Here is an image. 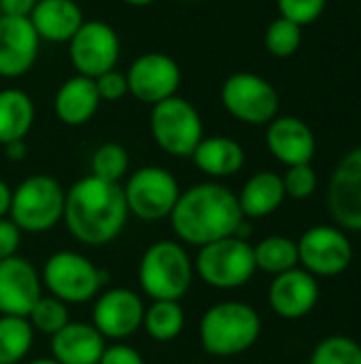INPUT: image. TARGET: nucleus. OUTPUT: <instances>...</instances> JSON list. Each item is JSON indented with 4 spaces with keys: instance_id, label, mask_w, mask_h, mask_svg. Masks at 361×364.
Instances as JSON below:
<instances>
[{
    "instance_id": "1",
    "label": "nucleus",
    "mask_w": 361,
    "mask_h": 364,
    "mask_svg": "<svg viewBox=\"0 0 361 364\" xmlns=\"http://www.w3.org/2000/svg\"><path fill=\"white\" fill-rule=\"evenodd\" d=\"M128 215L123 188L119 183L87 175L66 190L62 220L66 230L83 245L100 247L115 241Z\"/></svg>"
},
{
    "instance_id": "2",
    "label": "nucleus",
    "mask_w": 361,
    "mask_h": 364,
    "mask_svg": "<svg viewBox=\"0 0 361 364\" xmlns=\"http://www.w3.org/2000/svg\"><path fill=\"white\" fill-rule=\"evenodd\" d=\"M243 220L238 196L217 181L196 183L181 192L170 213V224L179 241L196 247L232 237Z\"/></svg>"
},
{
    "instance_id": "3",
    "label": "nucleus",
    "mask_w": 361,
    "mask_h": 364,
    "mask_svg": "<svg viewBox=\"0 0 361 364\" xmlns=\"http://www.w3.org/2000/svg\"><path fill=\"white\" fill-rule=\"evenodd\" d=\"M262 333L260 314L243 301H221L209 307L200 320L198 337L206 354L230 358L251 350Z\"/></svg>"
},
{
    "instance_id": "4",
    "label": "nucleus",
    "mask_w": 361,
    "mask_h": 364,
    "mask_svg": "<svg viewBox=\"0 0 361 364\" xmlns=\"http://www.w3.org/2000/svg\"><path fill=\"white\" fill-rule=\"evenodd\" d=\"M194 262L179 241H155L138 264V284L153 301H181L194 284Z\"/></svg>"
},
{
    "instance_id": "5",
    "label": "nucleus",
    "mask_w": 361,
    "mask_h": 364,
    "mask_svg": "<svg viewBox=\"0 0 361 364\" xmlns=\"http://www.w3.org/2000/svg\"><path fill=\"white\" fill-rule=\"evenodd\" d=\"M66 190L51 175L26 177L11 196L9 218L21 232H49L64 218Z\"/></svg>"
},
{
    "instance_id": "6",
    "label": "nucleus",
    "mask_w": 361,
    "mask_h": 364,
    "mask_svg": "<svg viewBox=\"0 0 361 364\" xmlns=\"http://www.w3.org/2000/svg\"><path fill=\"white\" fill-rule=\"evenodd\" d=\"M40 282L51 296L66 305H83L98 296L109 282L106 273L98 269L87 256L70 250L51 254L40 271Z\"/></svg>"
},
{
    "instance_id": "7",
    "label": "nucleus",
    "mask_w": 361,
    "mask_h": 364,
    "mask_svg": "<svg viewBox=\"0 0 361 364\" xmlns=\"http://www.w3.org/2000/svg\"><path fill=\"white\" fill-rule=\"evenodd\" d=\"M149 132L164 154L172 158H191L194 149L204 139V124L198 109L177 94L151 107Z\"/></svg>"
},
{
    "instance_id": "8",
    "label": "nucleus",
    "mask_w": 361,
    "mask_h": 364,
    "mask_svg": "<svg viewBox=\"0 0 361 364\" xmlns=\"http://www.w3.org/2000/svg\"><path fill=\"white\" fill-rule=\"evenodd\" d=\"M196 275L211 288L236 290L251 282L255 275L253 245L238 237H226L202 245L194 260Z\"/></svg>"
},
{
    "instance_id": "9",
    "label": "nucleus",
    "mask_w": 361,
    "mask_h": 364,
    "mask_svg": "<svg viewBox=\"0 0 361 364\" xmlns=\"http://www.w3.org/2000/svg\"><path fill=\"white\" fill-rule=\"evenodd\" d=\"M221 105L238 122L249 126L270 124L279 115V92L257 73H234L221 85Z\"/></svg>"
},
{
    "instance_id": "10",
    "label": "nucleus",
    "mask_w": 361,
    "mask_h": 364,
    "mask_svg": "<svg viewBox=\"0 0 361 364\" xmlns=\"http://www.w3.org/2000/svg\"><path fill=\"white\" fill-rule=\"evenodd\" d=\"M121 188L128 213L145 222L170 218L181 196L177 177L164 166H143L134 171Z\"/></svg>"
},
{
    "instance_id": "11",
    "label": "nucleus",
    "mask_w": 361,
    "mask_h": 364,
    "mask_svg": "<svg viewBox=\"0 0 361 364\" xmlns=\"http://www.w3.org/2000/svg\"><path fill=\"white\" fill-rule=\"evenodd\" d=\"M68 58L77 75L98 79L117 68L121 41L117 30L102 19H87L68 41Z\"/></svg>"
},
{
    "instance_id": "12",
    "label": "nucleus",
    "mask_w": 361,
    "mask_h": 364,
    "mask_svg": "<svg viewBox=\"0 0 361 364\" xmlns=\"http://www.w3.org/2000/svg\"><path fill=\"white\" fill-rule=\"evenodd\" d=\"M298 243V262L315 277H336L353 262V245L338 226H313Z\"/></svg>"
},
{
    "instance_id": "13",
    "label": "nucleus",
    "mask_w": 361,
    "mask_h": 364,
    "mask_svg": "<svg viewBox=\"0 0 361 364\" xmlns=\"http://www.w3.org/2000/svg\"><path fill=\"white\" fill-rule=\"evenodd\" d=\"M128 94L143 105H157L179 94L183 73L179 62L164 51H147L138 55L126 70Z\"/></svg>"
},
{
    "instance_id": "14",
    "label": "nucleus",
    "mask_w": 361,
    "mask_h": 364,
    "mask_svg": "<svg viewBox=\"0 0 361 364\" xmlns=\"http://www.w3.org/2000/svg\"><path fill=\"white\" fill-rule=\"evenodd\" d=\"M326 203L338 228L361 232V147L351 149L336 164L328 183Z\"/></svg>"
},
{
    "instance_id": "15",
    "label": "nucleus",
    "mask_w": 361,
    "mask_h": 364,
    "mask_svg": "<svg viewBox=\"0 0 361 364\" xmlns=\"http://www.w3.org/2000/svg\"><path fill=\"white\" fill-rule=\"evenodd\" d=\"M145 305L130 288H113L98 294L94 303L91 324L104 339L123 341L143 328Z\"/></svg>"
},
{
    "instance_id": "16",
    "label": "nucleus",
    "mask_w": 361,
    "mask_h": 364,
    "mask_svg": "<svg viewBox=\"0 0 361 364\" xmlns=\"http://www.w3.org/2000/svg\"><path fill=\"white\" fill-rule=\"evenodd\" d=\"M43 296V282L34 264L21 256L0 260V316L28 318Z\"/></svg>"
},
{
    "instance_id": "17",
    "label": "nucleus",
    "mask_w": 361,
    "mask_h": 364,
    "mask_svg": "<svg viewBox=\"0 0 361 364\" xmlns=\"http://www.w3.org/2000/svg\"><path fill=\"white\" fill-rule=\"evenodd\" d=\"M40 38L28 17L0 15V77L19 79L38 60Z\"/></svg>"
},
{
    "instance_id": "18",
    "label": "nucleus",
    "mask_w": 361,
    "mask_h": 364,
    "mask_svg": "<svg viewBox=\"0 0 361 364\" xmlns=\"http://www.w3.org/2000/svg\"><path fill=\"white\" fill-rule=\"evenodd\" d=\"M268 303L279 318L300 320L317 307L319 282L302 267L274 275L268 288Z\"/></svg>"
},
{
    "instance_id": "19",
    "label": "nucleus",
    "mask_w": 361,
    "mask_h": 364,
    "mask_svg": "<svg viewBox=\"0 0 361 364\" xmlns=\"http://www.w3.org/2000/svg\"><path fill=\"white\" fill-rule=\"evenodd\" d=\"M268 151L285 166L311 164L317 151V139L306 122L294 115H277L266 130Z\"/></svg>"
},
{
    "instance_id": "20",
    "label": "nucleus",
    "mask_w": 361,
    "mask_h": 364,
    "mask_svg": "<svg viewBox=\"0 0 361 364\" xmlns=\"http://www.w3.org/2000/svg\"><path fill=\"white\" fill-rule=\"evenodd\" d=\"M104 341L94 324L68 322L51 337V358L60 364H98L106 348Z\"/></svg>"
},
{
    "instance_id": "21",
    "label": "nucleus",
    "mask_w": 361,
    "mask_h": 364,
    "mask_svg": "<svg viewBox=\"0 0 361 364\" xmlns=\"http://www.w3.org/2000/svg\"><path fill=\"white\" fill-rule=\"evenodd\" d=\"M28 19L38 38L47 43H68L85 21L74 0H38Z\"/></svg>"
},
{
    "instance_id": "22",
    "label": "nucleus",
    "mask_w": 361,
    "mask_h": 364,
    "mask_svg": "<svg viewBox=\"0 0 361 364\" xmlns=\"http://www.w3.org/2000/svg\"><path fill=\"white\" fill-rule=\"evenodd\" d=\"M100 102L102 100L96 90V81L83 75H72L57 87L53 111L62 124L83 126L98 113Z\"/></svg>"
},
{
    "instance_id": "23",
    "label": "nucleus",
    "mask_w": 361,
    "mask_h": 364,
    "mask_svg": "<svg viewBox=\"0 0 361 364\" xmlns=\"http://www.w3.org/2000/svg\"><path fill=\"white\" fill-rule=\"evenodd\" d=\"M191 160L200 173L215 179H223L236 175L245 166V149L236 139L215 134L204 136L198 143V147L191 154Z\"/></svg>"
},
{
    "instance_id": "24",
    "label": "nucleus",
    "mask_w": 361,
    "mask_h": 364,
    "mask_svg": "<svg viewBox=\"0 0 361 364\" xmlns=\"http://www.w3.org/2000/svg\"><path fill=\"white\" fill-rule=\"evenodd\" d=\"M236 196H238L240 211L247 220H260L272 215L287 198L283 179L274 171H260L251 175L245 181L240 194Z\"/></svg>"
},
{
    "instance_id": "25",
    "label": "nucleus",
    "mask_w": 361,
    "mask_h": 364,
    "mask_svg": "<svg viewBox=\"0 0 361 364\" xmlns=\"http://www.w3.org/2000/svg\"><path fill=\"white\" fill-rule=\"evenodd\" d=\"M36 119L32 96L21 87L0 90V145L26 141Z\"/></svg>"
},
{
    "instance_id": "26",
    "label": "nucleus",
    "mask_w": 361,
    "mask_h": 364,
    "mask_svg": "<svg viewBox=\"0 0 361 364\" xmlns=\"http://www.w3.org/2000/svg\"><path fill=\"white\" fill-rule=\"evenodd\" d=\"M145 333L160 343L174 341L185 328V311L179 301H153L143 316Z\"/></svg>"
},
{
    "instance_id": "27",
    "label": "nucleus",
    "mask_w": 361,
    "mask_h": 364,
    "mask_svg": "<svg viewBox=\"0 0 361 364\" xmlns=\"http://www.w3.org/2000/svg\"><path fill=\"white\" fill-rule=\"evenodd\" d=\"M253 256H255V267L268 275H281L300 264L298 243L281 235L266 237L257 245H253Z\"/></svg>"
},
{
    "instance_id": "28",
    "label": "nucleus",
    "mask_w": 361,
    "mask_h": 364,
    "mask_svg": "<svg viewBox=\"0 0 361 364\" xmlns=\"http://www.w3.org/2000/svg\"><path fill=\"white\" fill-rule=\"evenodd\" d=\"M34 341V328L28 318L0 316V364L21 363Z\"/></svg>"
},
{
    "instance_id": "29",
    "label": "nucleus",
    "mask_w": 361,
    "mask_h": 364,
    "mask_svg": "<svg viewBox=\"0 0 361 364\" xmlns=\"http://www.w3.org/2000/svg\"><path fill=\"white\" fill-rule=\"evenodd\" d=\"M130 168L128 149L119 143H104L91 156V175L111 183H119Z\"/></svg>"
},
{
    "instance_id": "30",
    "label": "nucleus",
    "mask_w": 361,
    "mask_h": 364,
    "mask_svg": "<svg viewBox=\"0 0 361 364\" xmlns=\"http://www.w3.org/2000/svg\"><path fill=\"white\" fill-rule=\"evenodd\" d=\"M28 322L34 328V333L53 337L55 333H60L70 322L68 305L62 303L60 299L51 296V294L40 296L36 301V305L32 307V311L28 314Z\"/></svg>"
},
{
    "instance_id": "31",
    "label": "nucleus",
    "mask_w": 361,
    "mask_h": 364,
    "mask_svg": "<svg viewBox=\"0 0 361 364\" xmlns=\"http://www.w3.org/2000/svg\"><path fill=\"white\" fill-rule=\"evenodd\" d=\"M266 51L274 58H291L302 45V28L285 17H277L268 23L264 34Z\"/></svg>"
},
{
    "instance_id": "32",
    "label": "nucleus",
    "mask_w": 361,
    "mask_h": 364,
    "mask_svg": "<svg viewBox=\"0 0 361 364\" xmlns=\"http://www.w3.org/2000/svg\"><path fill=\"white\" fill-rule=\"evenodd\" d=\"M309 364H361V346L345 335H334L317 343Z\"/></svg>"
},
{
    "instance_id": "33",
    "label": "nucleus",
    "mask_w": 361,
    "mask_h": 364,
    "mask_svg": "<svg viewBox=\"0 0 361 364\" xmlns=\"http://www.w3.org/2000/svg\"><path fill=\"white\" fill-rule=\"evenodd\" d=\"M285 196L294 200H306L317 190V173L311 164H296L287 166L285 175H281Z\"/></svg>"
},
{
    "instance_id": "34",
    "label": "nucleus",
    "mask_w": 361,
    "mask_h": 364,
    "mask_svg": "<svg viewBox=\"0 0 361 364\" xmlns=\"http://www.w3.org/2000/svg\"><path fill=\"white\" fill-rule=\"evenodd\" d=\"M328 0H277L281 17L298 23L300 28L317 21L326 11Z\"/></svg>"
},
{
    "instance_id": "35",
    "label": "nucleus",
    "mask_w": 361,
    "mask_h": 364,
    "mask_svg": "<svg viewBox=\"0 0 361 364\" xmlns=\"http://www.w3.org/2000/svg\"><path fill=\"white\" fill-rule=\"evenodd\" d=\"M94 81H96V90L100 94V100H104V102H117L123 96H128V79H126V73H119L117 68L100 75Z\"/></svg>"
},
{
    "instance_id": "36",
    "label": "nucleus",
    "mask_w": 361,
    "mask_h": 364,
    "mask_svg": "<svg viewBox=\"0 0 361 364\" xmlns=\"http://www.w3.org/2000/svg\"><path fill=\"white\" fill-rule=\"evenodd\" d=\"M21 243V230L13 224L11 218H0V260L17 256Z\"/></svg>"
},
{
    "instance_id": "37",
    "label": "nucleus",
    "mask_w": 361,
    "mask_h": 364,
    "mask_svg": "<svg viewBox=\"0 0 361 364\" xmlns=\"http://www.w3.org/2000/svg\"><path fill=\"white\" fill-rule=\"evenodd\" d=\"M98 364H145V360L134 348L123 346V343H115V346L104 348V354H102Z\"/></svg>"
},
{
    "instance_id": "38",
    "label": "nucleus",
    "mask_w": 361,
    "mask_h": 364,
    "mask_svg": "<svg viewBox=\"0 0 361 364\" xmlns=\"http://www.w3.org/2000/svg\"><path fill=\"white\" fill-rule=\"evenodd\" d=\"M36 2L38 0H0V11L11 17H30Z\"/></svg>"
},
{
    "instance_id": "39",
    "label": "nucleus",
    "mask_w": 361,
    "mask_h": 364,
    "mask_svg": "<svg viewBox=\"0 0 361 364\" xmlns=\"http://www.w3.org/2000/svg\"><path fill=\"white\" fill-rule=\"evenodd\" d=\"M4 147V156L11 160V162H21L26 156H28V145L26 141H13V143H6L2 145Z\"/></svg>"
},
{
    "instance_id": "40",
    "label": "nucleus",
    "mask_w": 361,
    "mask_h": 364,
    "mask_svg": "<svg viewBox=\"0 0 361 364\" xmlns=\"http://www.w3.org/2000/svg\"><path fill=\"white\" fill-rule=\"evenodd\" d=\"M11 196H13V190L0 179V218H6L9 215V209H11Z\"/></svg>"
},
{
    "instance_id": "41",
    "label": "nucleus",
    "mask_w": 361,
    "mask_h": 364,
    "mask_svg": "<svg viewBox=\"0 0 361 364\" xmlns=\"http://www.w3.org/2000/svg\"><path fill=\"white\" fill-rule=\"evenodd\" d=\"M121 2H126V4H130V6H149V4H153L155 0H121Z\"/></svg>"
},
{
    "instance_id": "42",
    "label": "nucleus",
    "mask_w": 361,
    "mask_h": 364,
    "mask_svg": "<svg viewBox=\"0 0 361 364\" xmlns=\"http://www.w3.org/2000/svg\"><path fill=\"white\" fill-rule=\"evenodd\" d=\"M28 364H60V363H55L53 358H36V360H32V363H28Z\"/></svg>"
},
{
    "instance_id": "43",
    "label": "nucleus",
    "mask_w": 361,
    "mask_h": 364,
    "mask_svg": "<svg viewBox=\"0 0 361 364\" xmlns=\"http://www.w3.org/2000/svg\"><path fill=\"white\" fill-rule=\"evenodd\" d=\"M360 2H361V0H360Z\"/></svg>"
}]
</instances>
